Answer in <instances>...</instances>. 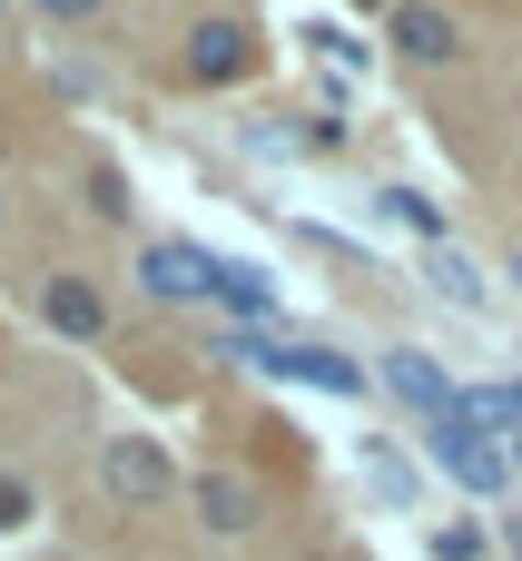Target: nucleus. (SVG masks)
Returning a JSON list of instances; mask_svg holds the SVG:
<instances>
[{
    "mask_svg": "<svg viewBox=\"0 0 522 561\" xmlns=\"http://www.w3.org/2000/svg\"><path fill=\"white\" fill-rule=\"evenodd\" d=\"M227 316H247V325H276L286 306H276V286H266V266H247V256H217V286H207Z\"/></svg>",
    "mask_w": 522,
    "mask_h": 561,
    "instance_id": "9d476101",
    "label": "nucleus"
},
{
    "mask_svg": "<svg viewBox=\"0 0 522 561\" xmlns=\"http://www.w3.org/2000/svg\"><path fill=\"white\" fill-rule=\"evenodd\" d=\"M39 10H49V20H89L99 0H39Z\"/></svg>",
    "mask_w": 522,
    "mask_h": 561,
    "instance_id": "f3484780",
    "label": "nucleus"
},
{
    "mask_svg": "<svg viewBox=\"0 0 522 561\" xmlns=\"http://www.w3.org/2000/svg\"><path fill=\"white\" fill-rule=\"evenodd\" d=\"M365 463H375V483H385V493H395V503H405V493H415V473H405V463H395V454H385V444H375V454H365Z\"/></svg>",
    "mask_w": 522,
    "mask_h": 561,
    "instance_id": "dca6fc26",
    "label": "nucleus"
},
{
    "mask_svg": "<svg viewBox=\"0 0 522 561\" xmlns=\"http://www.w3.org/2000/svg\"><path fill=\"white\" fill-rule=\"evenodd\" d=\"M30 513H39V503H30V483H20V473H0V542H10V533H30Z\"/></svg>",
    "mask_w": 522,
    "mask_h": 561,
    "instance_id": "4468645a",
    "label": "nucleus"
},
{
    "mask_svg": "<svg viewBox=\"0 0 522 561\" xmlns=\"http://www.w3.org/2000/svg\"><path fill=\"white\" fill-rule=\"evenodd\" d=\"M385 394H395V404H415L424 424H434V414H454L444 365H434V355H415V345H405V355H385Z\"/></svg>",
    "mask_w": 522,
    "mask_h": 561,
    "instance_id": "1a4fd4ad",
    "label": "nucleus"
},
{
    "mask_svg": "<svg viewBox=\"0 0 522 561\" xmlns=\"http://www.w3.org/2000/svg\"><path fill=\"white\" fill-rule=\"evenodd\" d=\"M188 503H197V523H207V533H227V542L266 523V493H257L247 473H227V463H217V473H197V483H188Z\"/></svg>",
    "mask_w": 522,
    "mask_h": 561,
    "instance_id": "6e6552de",
    "label": "nucleus"
},
{
    "mask_svg": "<svg viewBox=\"0 0 522 561\" xmlns=\"http://www.w3.org/2000/svg\"><path fill=\"white\" fill-rule=\"evenodd\" d=\"M424 454H434V473H454L464 493H503V483H513V454H503L493 434H474L464 414H434V424H424Z\"/></svg>",
    "mask_w": 522,
    "mask_h": 561,
    "instance_id": "f03ea898",
    "label": "nucleus"
},
{
    "mask_svg": "<svg viewBox=\"0 0 522 561\" xmlns=\"http://www.w3.org/2000/svg\"><path fill=\"white\" fill-rule=\"evenodd\" d=\"M0 20H10V0H0Z\"/></svg>",
    "mask_w": 522,
    "mask_h": 561,
    "instance_id": "412c9836",
    "label": "nucleus"
},
{
    "mask_svg": "<svg viewBox=\"0 0 522 561\" xmlns=\"http://www.w3.org/2000/svg\"><path fill=\"white\" fill-rule=\"evenodd\" d=\"M39 316H49V335H69V345H99L109 335V296L89 286V276H39Z\"/></svg>",
    "mask_w": 522,
    "mask_h": 561,
    "instance_id": "0eeeda50",
    "label": "nucleus"
},
{
    "mask_svg": "<svg viewBox=\"0 0 522 561\" xmlns=\"http://www.w3.org/2000/svg\"><path fill=\"white\" fill-rule=\"evenodd\" d=\"M217 286V256L207 247H188V237H148L138 247V296L148 306H197Z\"/></svg>",
    "mask_w": 522,
    "mask_h": 561,
    "instance_id": "20e7f679",
    "label": "nucleus"
},
{
    "mask_svg": "<svg viewBox=\"0 0 522 561\" xmlns=\"http://www.w3.org/2000/svg\"><path fill=\"white\" fill-rule=\"evenodd\" d=\"M434 561H484V533H474V523H444V533H434Z\"/></svg>",
    "mask_w": 522,
    "mask_h": 561,
    "instance_id": "2eb2a0df",
    "label": "nucleus"
},
{
    "mask_svg": "<svg viewBox=\"0 0 522 561\" xmlns=\"http://www.w3.org/2000/svg\"><path fill=\"white\" fill-rule=\"evenodd\" d=\"M434 286H444L454 306H484V266H474V256H454V247L434 256Z\"/></svg>",
    "mask_w": 522,
    "mask_h": 561,
    "instance_id": "9b49d317",
    "label": "nucleus"
},
{
    "mask_svg": "<svg viewBox=\"0 0 522 561\" xmlns=\"http://www.w3.org/2000/svg\"><path fill=\"white\" fill-rule=\"evenodd\" d=\"M99 483H109V503L148 513V503L178 483V463H168V444H158V434H109V444H99Z\"/></svg>",
    "mask_w": 522,
    "mask_h": 561,
    "instance_id": "7ed1b4c3",
    "label": "nucleus"
},
{
    "mask_svg": "<svg viewBox=\"0 0 522 561\" xmlns=\"http://www.w3.org/2000/svg\"><path fill=\"white\" fill-rule=\"evenodd\" d=\"M385 39H395L415 69L464 59V30H454V10H444V0H395V10H385Z\"/></svg>",
    "mask_w": 522,
    "mask_h": 561,
    "instance_id": "39448f33",
    "label": "nucleus"
},
{
    "mask_svg": "<svg viewBox=\"0 0 522 561\" xmlns=\"http://www.w3.org/2000/svg\"><path fill=\"white\" fill-rule=\"evenodd\" d=\"M355 10H395V0H355Z\"/></svg>",
    "mask_w": 522,
    "mask_h": 561,
    "instance_id": "6ab92c4d",
    "label": "nucleus"
},
{
    "mask_svg": "<svg viewBox=\"0 0 522 561\" xmlns=\"http://www.w3.org/2000/svg\"><path fill=\"white\" fill-rule=\"evenodd\" d=\"M513 296H522V266H513Z\"/></svg>",
    "mask_w": 522,
    "mask_h": 561,
    "instance_id": "aec40b11",
    "label": "nucleus"
},
{
    "mask_svg": "<svg viewBox=\"0 0 522 561\" xmlns=\"http://www.w3.org/2000/svg\"><path fill=\"white\" fill-rule=\"evenodd\" d=\"M178 69H188L197 89H227V79H247V69H257V30H247V20H197Z\"/></svg>",
    "mask_w": 522,
    "mask_h": 561,
    "instance_id": "423d86ee",
    "label": "nucleus"
},
{
    "mask_svg": "<svg viewBox=\"0 0 522 561\" xmlns=\"http://www.w3.org/2000/svg\"><path fill=\"white\" fill-rule=\"evenodd\" d=\"M385 217H405L415 237H444V207H434V197H415V187H385Z\"/></svg>",
    "mask_w": 522,
    "mask_h": 561,
    "instance_id": "f8f14e48",
    "label": "nucleus"
},
{
    "mask_svg": "<svg viewBox=\"0 0 522 561\" xmlns=\"http://www.w3.org/2000/svg\"><path fill=\"white\" fill-rule=\"evenodd\" d=\"M503 454H513V473H522V434H513V444H503Z\"/></svg>",
    "mask_w": 522,
    "mask_h": 561,
    "instance_id": "a211bd4d",
    "label": "nucleus"
},
{
    "mask_svg": "<svg viewBox=\"0 0 522 561\" xmlns=\"http://www.w3.org/2000/svg\"><path fill=\"white\" fill-rule=\"evenodd\" d=\"M89 207H99V217H128V178H118V168H109V158H99V168H89Z\"/></svg>",
    "mask_w": 522,
    "mask_h": 561,
    "instance_id": "ddd939ff",
    "label": "nucleus"
},
{
    "mask_svg": "<svg viewBox=\"0 0 522 561\" xmlns=\"http://www.w3.org/2000/svg\"><path fill=\"white\" fill-rule=\"evenodd\" d=\"M227 365H247V375H286V385H316V394H365V365L355 355H336V345H296V335H266V325H227V345H217Z\"/></svg>",
    "mask_w": 522,
    "mask_h": 561,
    "instance_id": "f257e3e1",
    "label": "nucleus"
}]
</instances>
